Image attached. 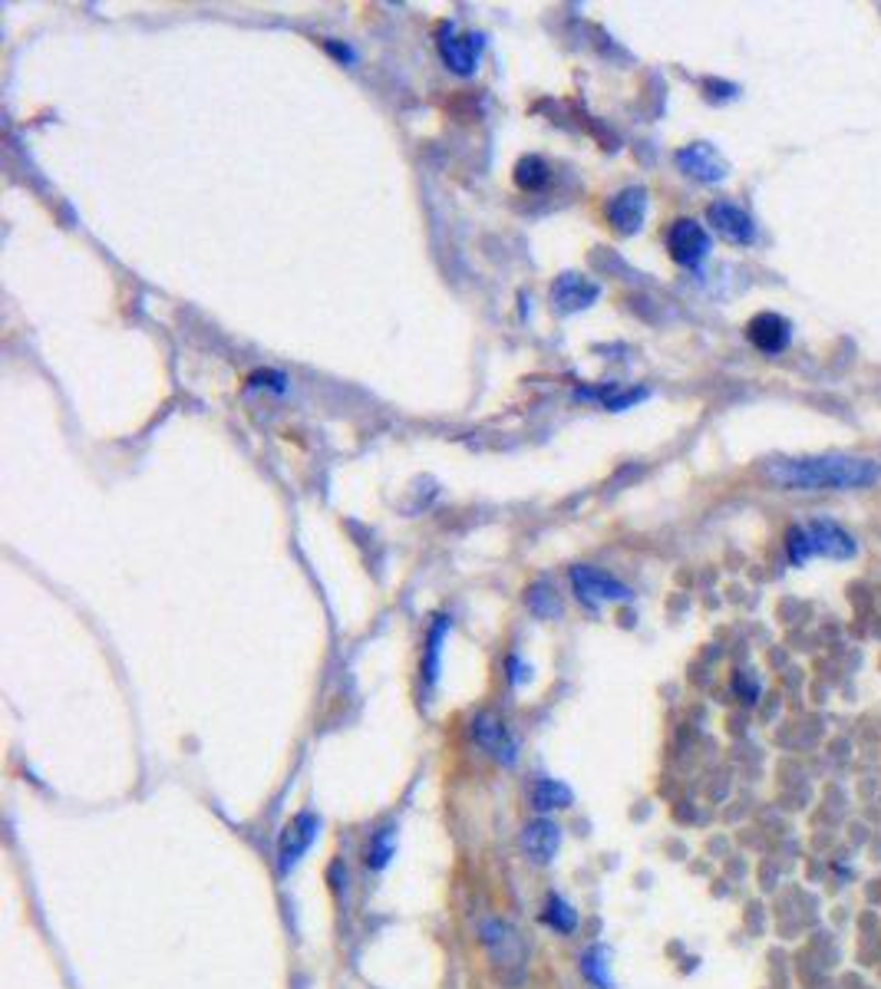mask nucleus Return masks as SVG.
<instances>
[{"mask_svg": "<svg viewBox=\"0 0 881 989\" xmlns=\"http://www.w3.org/2000/svg\"><path fill=\"white\" fill-rule=\"evenodd\" d=\"M766 479L786 492H858L881 482V462L848 452L799 456L770 462Z\"/></svg>", "mask_w": 881, "mask_h": 989, "instance_id": "f257e3e1", "label": "nucleus"}, {"mask_svg": "<svg viewBox=\"0 0 881 989\" xmlns=\"http://www.w3.org/2000/svg\"><path fill=\"white\" fill-rule=\"evenodd\" d=\"M858 554V541L832 518H815L809 525H796L786 531V557L792 567L809 564L812 557L829 561H851Z\"/></svg>", "mask_w": 881, "mask_h": 989, "instance_id": "f03ea898", "label": "nucleus"}, {"mask_svg": "<svg viewBox=\"0 0 881 989\" xmlns=\"http://www.w3.org/2000/svg\"><path fill=\"white\" fill-rule=\"evenodd\" d=\"M479 943L489 956V963L502 973L505 982H521L525 966H528V943L518 933L512 920L502 917H485L479 923Z\"/></svg>", "mask_w": 881, "mask_h": 989, "instance_id": "7ed1b4c3", "label": "nucleus"}, {"mask_svg": "<svg viewBox=\"0 0 881 989\" xmlns=\"http://www.w3.org/2000/svg\"><path fill=\"white\" fill-rule=\"evenodd\" d=\"M667 251L670 258L686 268V271H700L703 261L710 258L714 251V242H710V232L703 228L700 222L693 219H677L670 228H667Z\"/></svg>", "mask_w": 881, "mask_h": 989, "instance_id": "20e7f679", "label": "nucleus"}, {"mask_svg": "<svg viewBox=\"0 0 881 989\" xmlns=\"http://www.w3.org/2000/svg\"><path fill=\"white\" fill-rule=\"evenodd\" d=\"M317 835H320V819L314 812H297L284 825L281 841H278V874L281 878H287L301 864V858L310 851V845L317 841Z\"/></svg>", "mask_w": 881, "mask_h": 989, "instance_id": "39448f33", "label": "nucleus"}, {"mask_svg": "<svg viewBox=\"0 0 881 989\" xmlns=\"http://www.w3.org/2000/svg\"><path fill=\"white\" fill-rule=\"evenodd\" d=\"M572 587L578 593V601L588 604V608H598V604H611V601H631V587L621 584L618 577L598 570V567H588V564H578L572 567Z\"/></svg>", "mask_w": 881, "mask_h": 989, "instance_id": "423d86ee", "label": "nucleus"}, {"mask_svg": "<svg viewBox=\"0 0 881 989\" xmlns=\"http://www.w3.org/2000/svg\"><path fill=\"white\" fill-rule=\"evenodd\" d=\"M673 162H677V168H680L683 175H690V178H696V181H703V185H720V181H727V175H730L727 158H724L710 142H690V145H683V149L673 155Z\"/></svg>", "mask_w": 881, "mask_h": 989, "instance_id": "0eeeda50", "label": "nucleus"}, {"mask_svg": "<svg viewBox=\"0 0 881 989\" xmlns=\"http://www.w3.org/2000/svg\"><path fill=\"white\" fill-rule=\"evenodd\" d=\"M707 222L714 225V232H717L724 242L740 245V248H747V245H753V242L760 238V228H756L753 215H750L747 209L733 205V202H714V205L707 209Z\"/></svg>", "mask_w": 881, "mask_h": 989, "instance_id": "6e6552de", "label": "nucleus"}, {"mask_svg": "<svg viewBox=\"0 0 881 989\" xmlns=\"http://www.w3.org/2000/svg\"><path fill=\"white\" fill-rule=\"evenodd\" d=\"M521 851L528 855V861L539 864V868L552 864L562 851V828L545 815L532 819L521 828Z\"/></svg>", "mask_w": 881, "mask_h": 989, "instance_id": "1a4fd4ad", "label": "nucleus"}, {"mask_svg": "<svg viewBox=\"0 0 881 989\" xmlns=\"http://www.w3.org/2000/svg\"><path fill=\"white\" fill-rule=\"evenodd\" d=\"M747 337H750V343H753L760 353L776 356V353L789 350V343H792V323H789L783 314L763 310V314H756V317L747 323Z\"/></svg>", "mask_w": 881, "mask_h": 989, "instance_id": "9d476101", "label": "nucleus"}, {"mask_svg": "<svg viewBox=\"0 0 881 989\" xmlns=\"http://www.w3.org/2000/svg\"><path fill=\"white\" fill-rule=\"evenodd\" d=\"M472 735L482 745V752H489L495 762H502V765H515L518 762V742H515V735L508 732V726L502 719L479 716L472 722Z\"/></svg>", "mask_w": 881, "mask_h": 989, "instance_id": "9b49d317", "label": "nucleus"}, {"mask_svg": "<svg viewBox=\"0 0 881 989\" xmlns=\"http://www.w3.org/2000/svg\"><path fill=\"white\" fill-rule=\"evenodd\" d=\"M608 219L621 235L641 232V225L647 219V191L641 185H631V188L618 191L608 202Z\"/></svg>", "mask_w": 881, "mask_h": 989, "instance_id": "f8f14e48", "label": "nucleus"}, {"mask_svg": "<svg viewBox=\"0 0 881 989\" xmlns=\"http://www.w3.org/2000/svg\"><path fill=\"white\" fill-rule=\"evenodd\" d=\"M479 50H482V37H475V34H456L453 27L439 37V57H443V63L453 70V73H459V76H469V73H475V63H479Z\"/></svg>", "mask_w": 881, "mask_h": 989, "instance_id": "ddd939ff", "label": "nucleus"}, {"mask_svg": "<svg viewBox=\"0 0 881 989\" xmlns=\"http://www.w3.org/2000/svg\"><path fill=\"white\" fill-rule=\"evenodd\" d=\"M598 284H591L588 278H578V274H562L552 287V301L562 314H575V310H585L598 301Z\"/></svg>", "mask_w": 881, "mask_h": 989, "instance_id": "4468645a", "label": "nucleus"}, {"mask_svg": "<svg viewBox=\"0 0 881 989\" xmlns=\"http://www.w3.org/2000/svg\"><path fill=\"white\" fill-rule=\"evenodd\" d=\"M572 802H575V791L565 785V781H559V778H536V785H532V809L539 812V815H552V812H565V809H572Z\"/></svg>", "mask_w": 881, "mask_h": 989, "instance_id": "2eb2a0df", "label": "nucleus"}, {"mask_svg": "<svg viewBox=\"0 0 881 989\" xmlns=\"http://www.w3.org/2000/svg\"><path fill=\"white\" fill-rule=\"evenodd\" d=\"M446 631H449V621H446V617H436V624L430 627V637H426V657H423V680H426V690H433V686H436V676H439V654H443Z\"/></svg>", "mask_w": 881, "mask_h": 989, "instance_id": "dca6fc26", "label": "nucleus"}, {"mask_svg": "<svg viewBox=\"0 0 881 989\" xmlns=\"http://www.w3.org/2000/svg\"><path fill=\"white\" fill-rule=\"evenodd\" d=\"M582 973L588 982H595L598 989H614V976H611V953L598 943L582 956Z\"/></svg>", "mask_w": 881, "mask_h": 989, "instance_id": "f3484780", "label": "nucleus"}, {"mask_svg": "<svg viewBox=\"0 0 881 989\" xmlns=\"http://www.w3.org/2000/svg\"><path fill=\"white\" fill-rule=\"evenodd\" d=\"M549 178H552V172H549V162H545L542 155H525V158H518V165H515V185H518V188H525V191H539V188L549 185Z\"/></svg>", "mask_w": 881, "mask_h": 989, "instance_id": "a211bd4d", "label": "nucleus"}, {"mask_svg": "<svg viewBox=\"0 0 881 989\" xmlns=\"http://www.w3.org/2000/svg\"><path fill=\"white\" fill-rule=\"evenodd\" d=\"M542 920H545L555 933H575V927H578V910H575L562 894H549L545 910H542Z\"/></svg>", "mask_w": 881, "mask_h": 989, "instance_id": "6ab92c4d", "label": "nucleus"}, {"mask_svg": "<svg viewBox=\"0 0 881 989\" xmlns=\"http://www.w3.org/2000/svg\"><path fill=\"white\" fill-rule=\"evenodd\" d=\"M393 858H397V828L387 825V828H380V832L371 838V845H367V868H371V871H384Z\"/></svg>", "mask_w": 881, "mask_h": 989, "instance_id": "aec40b11", "label": "nucleus"}, {"mask_svg": "<svg viewBox=\"0 0 881 989\" xmlns=\"http://www.w3.org/2000/svg\"><path fill=\"white\" fill-rule=\"evenodd\" d=\"M528 608H532L539 617H555V614H562L559 598H555V593H552L545 584H536L532 590H528Z\"/></svg>", "mask_w": 881, "mask_h": 989, "instance_id": "412c9836", "label": "nucleus"}]
</instances>
